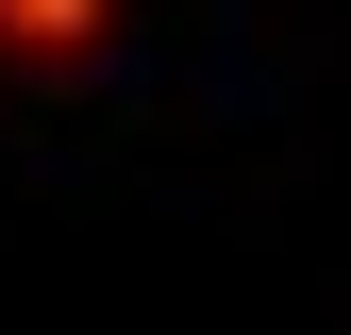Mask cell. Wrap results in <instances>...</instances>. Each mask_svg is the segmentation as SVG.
I'll return each mask as SVG.
<instances>
[{"instance_id":"cell-1","label":"cell","mask_w":351,"mask_h":335,"mask_svg":"<svg viewBox=\"0 0 351 335\" xmlns=\"http://www.w3.org/2000/svg\"><path fill=\"white\" fill-rule=\"evenodd\" d=\"M117 34V0H0V67H84Z\"/></svg>"}]
</instances>
